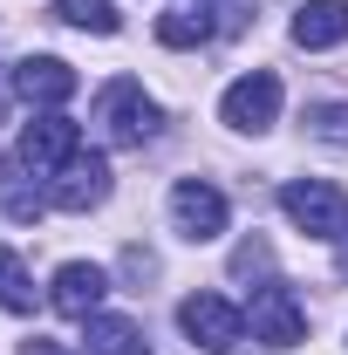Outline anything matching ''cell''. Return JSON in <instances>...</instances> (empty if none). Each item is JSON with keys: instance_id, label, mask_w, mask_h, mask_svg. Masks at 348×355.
Instances as JSON below:
<instances>
[{"instance_id": "1", "label": "cell", "mask_w": 348, "mask_h": 355, "mask_svg": "<svg viewBox=\"0 0 348 355\" xmlns=\"http://www.w3.org/2000/svg\"><path fill=\"white\" fill-rule=\"evenodd\" d=\"M280 212L301 225L307 239H348V198L328 178H294V184L280 191Z\"/></svg>"}, {"instance_id": "2", "label": "cell", "mask_w": 348, "mask_h": 355, "mask_svg": "<svg viewBox=\"0 0 348 355\" xmlns=\"http://www.w3.org/2000/svg\"><path fill=\"white\" fill-rule=\"evenodd\" d=\"M96 123H103L110 144H150L157 137V103L143 96L137 76H116V83L96 96Z\"/></svg>"}, {"instance_id": "3", "label": "cell", "mask_w": 348, "mask_h": 355, "mask_svg": "<svg viewBox=\"0 0 348 355\" xmlns=\"http://www.w3.org/2000/svg\"><path fill=\"white\" fill-rule=\"evenodd\" d=\"M177 328L191 335V349H205V355H232L246 342V314L232 308L225 294H191L177 308Z\"/></svg>"}, {"instance_id": "4", "label": "cell", "mask_w": 348, "mask_h": 355, "mask_svg": "<svg viewBox=\"0 0 348 355\" xmlns=\"http://www.w3.org/2000/svg\"><path fill=\"white\" fill-rule=\"evenodd\" d=\"M246 321H253V342H266V349H294V342L307 335L301 301H294V287H280V280H266L260 294H253Z\"/></svg>"}, {"instance_id": "5", "label": "cell", "mask_w": 348, "mask_h": 355, "mask_svg": "<svg viewBox=\"0 0 348 355\" xmlns=\"http://www.w3.org/2000/svg\"><path fill=\"white\" fill-rule=\"evenodd\" d=\"M218 116H225L232 130H273V116H280V76H273V69H253V76H239V83L225 89Z\"/></svg>"}, {"instance_id": "6", "label": "cell", "mask_w": 348, "mask_h": 355, "mask_svg": "<svg viewBox=\"0 0 348 355\" xmlns=\"http://www.w3.org/2000/svg\"><path fill=\"white\" fill-rule=\"evenodd\" d=\"M103 198H110V157L103 150H76L48 184V205H62V212H89Z\"/></svg>"}, {"instance_id": "7", "label": "cell", "mask_w": 348, "mask_h": 355, "mask_svg": "<svg viewBox=\"0 0 348 355\" xmlns=\"http://www.w3.org/2000/svg\"><path fill=\"white\" fill-rule=\"evenodd\" d=\"M76 150H82V130H76L69 116H55V110H48V116H35V123L21 130V144H14V157H21L35 178H42V171H62Z\"/></svg>"}, {"instance_id": "8", "label": "cell", "mask_w": 348, "mask_h": 355, "mask_svg": "<svg viewBox=\"0 0 348 355\" xmlns=\"http://www.w3.org/2000/svg\"><path fill=\"white\" fill-rule=\"evenodd\" d=\"M171 219H177V232H184L191 246H205V239H218V232H225V219H232V212H225V191H218V184L184 178V184L171 191Z\"/></svg>"}, {"instance_id": "9", "label": "cell", "mask_w": 348, "mask_h": 355, "mask_svg": "<svg viewBox=\"0 0 348 355\" xmlns=\"http://www.w3.org/2000/svg\"><path fill=\"white\" fill-rule=\"evenodd\" d=\"M14 96L35 103V110H55V103L76 96V69H69L62 55H28V62L14 69Z\"/></svg>"}, {"instance_id": "10", "label": "cell", "mask_w": 348, "mask_h": 355, "mask_svg": "<svg viewBox=\"0 0 348 355\" xmlns=\"http://www.w3.org/2000/svg\"><path fill=\"white\" fill-rule=\"evenodd\" d=\"M103 294H110V273L89 260H69L62 273H55V314H69V321H89V314H103Z\"/></svg>"}, {"instance_id": "11", "label": "cell", "mask_w": 348, "mask_h": 355, "mask_svg": "<svg viewBox=\"0 0 348 355\" xmlns=\"http://www.w3.org/2000/svg\"><path fill=\"white\" fill-rule=\"evenodd\" d=\"M294 42L301 48H342L348 42V0H307L294 14Z\"/></svg>"}, {"instance_id": "12", "label": "cell", "mask_w": 348, "mask_h": 355, "mask_svg": "<svg viewBox=\"0 0 348 355\" xmlns=\"http://www.w3.org/2000/svg\"><path fill=\"white\" fill-rule=\"evenodd\" d=\"M0 212H7V219H21V225H35V219L48 212V191L28 178L21 157H0Z\"/></svg>"}, {"instance_id": "13", "label": "cell", "mask_w": 348, "mask_h": 355, "mask_svg": "<svg viewBox=\"0 0 348 355\" xmlns=\"http://www.w3.org/2000/svg\"><path fill=\"white\" fill-rule=\"evenodd\" d=\"M89 355H150L143 349V328L123 321V314H89Z\"/></svg>"}, {"instance_id": "14", "label": "cell", "mask_w": 348, "mask_h": 355, "mask_svg": "<svg viewBox=\"0 0 348 355\" xmlns=\"http://www.w3.org/2000/svg\"><path fill=\"white\" fill-rule=\"evenodd\" d=\"M157 42H164V48L212 42V14H205V7H164V14H157Z\"/></svg>"}, {"instance_id": "15", "label": "cell", "mask_w": 348, "mask_h": 355, "mask_svg": "<svg viewBox=\"0 0 348 355\" xmlns=\"http://www.w3.org/2000/svg\"><path fill=\"white\" fill-rule=\"evenodd\" d=\"M0 308H7V314L35 308V280H28V266H21L14 246H0Z\"/></svg>"}, {"instance_id": "16", "label": "cell", "mask_w": 348, "mask_h": 355, "mask_svg": "<svg viewBox=\"0 0 348 355\" xmlns=\"http://www.w3.org/2000/svg\"><path fill=\"white\" fill-rule=\"evenodd\" d=\"M55 14H62L69 28H82V35H116V28H123V14H116L110 0H62Z\"/></svg>"}, {"instance_id": "17", "label": "cell", "mask_w": 348, "mask_h": 355, "mask_svg": "<svg viewBox=\"0 0 348 355\" xmlns=\"http://www.w3.org/2000/svg\"><path fill=\"white\" fill-rule=\"evenodd\" d=\"M307 137L348 150V103H307Z\"/></svg>"}, {"instance_id": "18", "label": "cell", "mask_w": 348, "mask_h": 355, "mask_svg": "<svg viewBox=\"0 0 348 355\" xmlns=\"http://www.w3.org/2000/svg\"><path fill=\"white\" fill-rule=\"evenodd\" d=\"M21 355H76V349H62V342H48V335H35V342H21Z\"/></svg>"}, {"instance_id": "19", "label": "cell", "mask_w": 348, "mask_h": 355, "mask_svg": "<svg viewBox=\"0 0 348 355\" xmlns=\"http://www.w3.org/2000/svg\"><path fill=\"white\" fill-rule=\"evenodd\" d=\"M335 266H342V280H348V239H342V260H335Z\"/></svg>"}]
</instances>
